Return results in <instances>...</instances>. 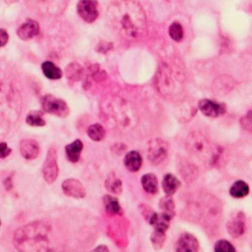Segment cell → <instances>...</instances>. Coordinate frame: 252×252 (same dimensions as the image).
I'll list each match as a JSON object with an SVG mask.
<instances>
[{
  "label": "cell",
  "instance_id": "cell-34",
  "mask_svg": "<svg viewBox=\"0 0 252 252\" xmlns=\"http://www.w3.org/2000/svg\"><path fill=\"white\" fill-rule=\"evenodd\" d=\"M0 225H1V223H0Z\"/></svg>",
  "mask_w": 252,
  "mask_h": 252
},
{
  "label": "cell",
  "instance_id": "cell-27",
  "mask_svg": "<svg viewBox=\"0 0 252 252\" xmlns=\"http://www.w3.org/2000/svg\"><path fill=\"white\" fill-rule=\"evenodd\" d=\"M169 34L175 41H181L184 37V29L179 22L173 23L169 28Z\"/></svg>",
  "mask_w": 252,
  "mask_h": 252
},
{
  "label": "cell",
  "instance_id": "cell-10",
  "mask_svg": "<svg viewBox=\"0 0 252 252\" xmlns=\"http://www.w3.org/2000/svg\"><path fill=\"white\" fill-rule=\"evenodd\" d=\"M199 241L194 235L190 233H184L178 240L176 250L179 252H196L199 250Z\"/></svg>",
  "mask_w": 252,
  "mask_h": 252
},
{
  "label": "cell",
  "instance_id": "cell-8",
  "mask_svg": "<svg viewBox=\"0 0 252 252\" xmlns=\"http://www.w3.org/2000/svg\"><path fill=\"white\" fill-rule=\"evenodd\" d=\"M175 216V212H165L163 211L162 213H156L151 211L150 216L148 218L150 224L156 229V230H160V231H165L169 229L171 225V221L173 217Z\"/></svg>",
  "mask_w": 252,
  "mask_h": 252
},
{
  "label": "cell",
  "instance_id": "cell-6",
  "mask_svg": "<svg viewBox=\"0 0 252 252\" xmlns=\"http://www.w3.org/2000/svg\"><path fill=\"white\" fill-rule=\"evenodd\" d=\"M43 176L47 183H54L59 176L58 166V156L56 149L52 148L49 150L46 160L43 166Z\"/></svg>",
  "mask_w": 252,
  "mask_h": 252
},
{
  "label": "cell",
  "instance_id": "cell-33",
  "mask_svg": "<svg viewBox=\"0 0 252 252\" xmlns=\"http://www.w3.org/2000/svg\"><path fill=\"white\" fill-rule=\"evenodd\" d=\"M11 153V150L8 148L5 142L0 143V158H4L7 156H9Z\"/></svg>",
  "mask_w": 252,
  "mask_h": 252
},
{
  "label": "cell",
  "instance_id": "cell-5",
  "mask_svg": "<svg viewBox=\"0 0 252 252\" xmlns=\"http://www.w3.org/2000/svg\"><path fill=\"white\" fill-rule=\"evenodd\" d=\"M167 151H169V145L164 140L159 138L153 139L149 145L148 158L153 164L158 165L165 159Z\"/></svg>",
  "mask_w": 252,
  "mask_h": 252
},
{
  "label": "cell",
  "instance_id": "cell-21",
  "mask_svg": "<svg viewBox=\"0 0 252 252\" xmlns=\"http://www.w3.org/2000/svg\"><path fill=\"white\" fill-rule=\"evenodd\" d=\"M41 70H43L44 75L51 80H59L63 76L62 70L50 61H46L41 64Z\"/></svg>",
  "mask_w": 252,
  "mask_h": 252
},
{
  "label": "cell",
  "instance_id": "cell-14",
  "mask_svg": "<svg viewBox=\"0 0 252 252\" xmlns=\"http://www.w3.org/2000/svg\"><path fill=\"white\" fill-rule=\"evenodd\" d=\"M125 167L131 173L138 172L142 165V158L139 153L132 151L125 156L124 158Z\"/></svg>",
  "mask_w": 252,
  "mask_h": 252
},
{
  "label": "cell",
  "instance_id": "cell-31",
  "mask_svg": "<svg viewBox=\"0 0 252 252\" xmlns=\"http://www.w3.org/2000/svg\"><path fill=\"white\" fill-rule=\"evenodd\" d=\"M240 123L242 127L247 130L248 132H251V110L240 119Z\"/></svg>",
  "mask_w": 252,
  "mask_h": 252
},
{
  "label": "cell",
  "instance_id": "cell-16",
  "mask_svg": "<svg viewBox=\"0 0 252 252\" xmlns=\"http://www.w3.org/2000/svg\"><path fill=\"white\" fill-rule=\"evenodd\" d=\"M69 0H40L46 11L50 14H60L66 9Z\"/></svg>",
  "mask_w": 252,
  "mask_h": 252
},
{
  "label": "cell",
  "instance_id": "cell-30",
  "mask_svg": "<svg viewBox=\"0 0 252 252\" xmlns=\"http://www.w3.org/2000/svg\"><path fill=\"white\" fill-rule=\"evenodd\" d=\"M164 240H165V232H164V231L155 229L154 233L152 234V242L156 246H162Z\"/></svg>",
  "mask_w": 252,
  "mask_h": 252
},
{
  "label": "cell",
  "instance_id": "cell-24",
  "mask_svg": "<svg viewBox=\"0 0 252 252\" xmlns=\"http://www.w3.org/2000/svg\"><path fill=\"white\" fill-rule=\"evenodd\" d=\"M65 74L67 78L72 81H80L84 76V69L77 63H72L66 68Z\"/></svg>",
  "mask_w": 252,
  "mask_h": 252
},
{
  "label": "cell",
  "instance_id": "cell-9",
  "mask_svg": "<svg viewBox=\"0 0 252 252\" xmlns=\"http://www.w3.org/2000/svg\"><path fill=\"white\" fill-rule=\"evenodd\" d=\"M63 192L67 196L73 197L76 199H82L86 196L85 187L81 182L75 179H68L62 184Z\"/></svg>",
  "mask_w": 252,
  "mask_h": 252
},
{
  "label": "cell",
  "instance_id": "cell-4",
  "mask_svg": "<svg viewBox=\"0 0 252 252\" xmlns=\"http://www.w3.org/2000/svg\"><path fill=\"white\" fill-rule=\"evenodd\" d=\"M77 11L84 22L92 24L99 16L98 1L97 0H80L77 4Z\"/></svg>",
  "mask_w": 252,
  "mask_h": 252
},
{
  "label": "cell",
  "instance_id": "cell-23",
  "mask_svg": "<svg viewBox=\"0 0 252 252\" xmlns=\"http://www.w3.org/2000/svg\"><path fill=\"white\" fill-rule=\"evenodd\" d=\"M105 187L107 190L113 194H120L122 192V182L119 180L114 173H111L105 181Z\"/></svg>",
  "mask_w": 252,
  "mask_h": 252
},
{
  "label": "cell",
  "instance_id": "cell-28",
  "mask_svg": "<svg viewBox=\"0 0 252 252\" xmlns=\"http://www.w3.org/2000/svg\"><path fill=\"white\" fill-rule=\"evenodd\" d=\"M159 208L165 212H175V203L172 196H166L159 201Z\"/></svg>",
  "mask_w": 252,
  "mask_h": 252
},
{
  "label": "cell",
  "instance_id": "cell-15",
  "mask_svg": "<svg viewBox=\"0 0 252 252\" xmlns=\"http://www.w3.org/2000/svg\"><path fill=\"white\" fill-rule=\"evenodd\" d=\"M181 187V182L173 174H166L162 180V189L166 196H173Z\"/></svg>",
  "mask_w": 252,
  "mask_h": 252
},
{
  "label": "cell",
  "instance_id": "cell-3",
  "mask_svg": "<svg viewBox=\"0 0 252 252\" xmlns=\"http://www.w3.org/2000/svg\"><path fill=\"white\" fill-rule=\"evenodd\" d=\"M41 107L47 113L54 114L59 117H66L69 115V107L67 103L54 95H45L41 98Z\"/></svg>",
  "mask_w": 252,
  "mask_h": 252
},
{
  "label": "cell",
  "instance_id": "cell-17",
  "mask_svg": "<svg viewBox=\"0 0 252 252\" xmlns=\"http://www.w3.org/2000/svg\"><path fill=\"white\" fill-rule=\"evenodd\" d=\"M82 151H83V142L80 139H76L74 142L66 145L65 148L67 158L71 162L79 161Z\"/></svg>",
  "mask_w": 252,
  "mask_h": 252
},
{
  "label": "cell",
  "instance_id": "cell-12",
  "mask_svg": "<svg viewBox=\"0 0 252 252\" xmlns=\"http://www.w3.org/2000/svg\"><path fill=\"white\" fill-rule=\"evenodd\" d=\"M20 153L27 159H34L39 155V145L32 139L23 140L20 142Z\"/></svg>",
  "mask_w": 252,
  "mask_h": 252
},
{
  "label": "cell",
  "instance_id": "cell-2",
  "mask_svg": "<svg viewBox=\"0 0 252 252\" xmlns=\"http://www.w3.org/2000/svg\"><path fill=\"white\" fill-rule=\"evenodd\" d=\"M188 151L194 156L203 158L209 165H217L221 159L222 150L218 146H213L201 133H191L187 138Z\"/></svg>",
  "mask_w": 252,
  "mask_h": 252
},
{
  "label": "cell",
  "instance_id": "cell-29",
  "mask_svg": "<svg viewBox=\"0 0 252 252\" xmlns=\"http://www.w3.org/2000/svg\"><path fill=\"white\" fill-rule=\"evenodd\" d=\"M216 252H235L234 246L227 240H219L215 244Z\"/></svg>",
  "mask_w": 252,
  "mask_h": 252
},
{
  "label": "cell",
  "instance_id": "cell-20",
  "mask_svg": "<svg viewBox=\"0 0 252 252\" xmlns=\"http://www.w3.org/2000/svg\"><path fill=\"white\" fill-rule=\"evenodd\" d=\"M229 193L235 199L245 198L249 194V186L244 181L238 180L231 186Z\"/></svg>",
  "mask_w": 252,
  "mask_h": 252
},
{
  "label": "cell",
  "instance_id": "cell-19",
  "mask_svg": "<svg viewBox=\"0 0 252 252\" xmlns=\"http://www.w3.org/2000/svg\"><path fill=\"white\" fill-rule=\"evenodd\" d=\"M104 207L106 212L109 215H121L122 214V209L120 207L119 201L117 198L112 197L110 195H105L103 198Z\"/></svg>",
  "mask_w": 252,
  "mask_h": 252
},
{
  "label": "cell",
  "instance_id": "cell-26",
  "mask_svg": "<svg viewBox=\"0 0 252 252\" xmlns=\"http://www.w3.org/2000/svg\"><path fill=\"white\" fill-rule=\"evenodd\" d=\"M27 123L31 126H35V127L46 125V121L43 119V113L39 111L31 112L27 117Z\"/></svg>",
  "mask_w": 252,
  "mask_h": 252
},
{
  "label": "cell",
  "instance_id": "cell-7",
  "mask_svg": "<svg viewBox=\"0 0 252 252\" xmlns=\"http://www.w3.org/2000/svg\"><path fill=\"white\" fill-rule=\"evenodd\" d=\"M199 110L207 117H218L226 113L227 107L224 103H219L211 99H202L198 103Z\"/></svg>",
  "mask_w": 252,
  "mask_h": 252
},
{
  "label": "cell",
  "instance_id": "cell-13",
  "mask_svg": "<svg viewBox=\"0 0 252 252\" xmlns=\"http://www.w3.org/2000/svg\"><path fill=\"white\" fill-rule=\"evenodd\" d=\"M243 214H239L238 216H236L233 220H230L227 223V230L229 234L234 237V238H238L240 237L244 232H245V222L244 219H242Z\"/></svg>",
  "mask_w": 252,
  "mask_h": 252
},
{
  "label": "cell",
  "instance_id": "cell-32",
  "mask_svg": "<svg viewBox=\"0 0 252 252\" xmlns=\"http://www.w3.org/2000/svg\"><path fill=\"white\" fill-rule=\"evenodd\" d=\"M8 39H9L8 32L3 29H0V47H4L8 43Z\"/></svg>",
  "mask_w": 252,
  "mask_h": 252
},
{
  "label": "cell",
  "instance_id": "cell-18",
  "mask_svg": "<svg viewBox=\"0 0 252 252\" xmlns=\"http://www.w3.org/2000/svg\"><path fill=\"white\" fill-rule=\"evenodd\" d=\"M143 190L151 195H156L158 191V181L156 175L146 174L141 178Z\"/></svg>",
  "mask_w": 252,
  "mask_h": 252
},
{
  "label": "cell",
  "instance_id": "cell-22",
  "mask_svg": "<svg viewBox=\"0 0 252 252\" xmlns=\"http://www.w3.org/2000/svg\"><path fill=\"white\" fill-rule=\"evenodd\" d=\"M180 172L182 177L189 183L195 181L199 174L197 167L190 162H186L180 169Z\"/></svg>",
  "mask_w": 252,
  "mask_h": 252
},
{
  "label": "cell",
  "instance_id": "cell-1",
  "mask_svg": "<svg viewBox=\"0 0 252 252\" xmlns=\"http://www.w3.org/2000/svg\"><path fill=\"white\" fill-rule=\"evenodd\" d=\"M108 16L112 26L129 38H137L145 32V13L134 0H116L109 7Z\"/></svg>",
  "mask_w": 252,
  "mask_h": 252
},
{
  "label": "cell",
  "instance_id": "cell-25",
  "mask_svg": "<svg viewBox=\"0 0 252 252\" xmlns=\"http://www.w3.org/2000/svg\"><path fill=\"white\" fill-rule=\"evenodd\" d=\"M106 134L104 127L101 124H92L88 128V135L94 141H101Z\"/></svg>",
  "mask_w": 252,
  "mask_h": 252
},
{
  "label": "cell",
  "instance_id": "cell-11",
  "mask_svg": "<svg viewBox=\"0 0 252 252\" xmlns=\"http://www.w3.org/2000/svg\"><path fill=\"white\" fill-rule=\"evenodd\" d=\"M39 33V26L33 19L29 18L25 24L20 26L17 30V35L24 40L31 39Z\"/></svg>",
  "mask_w": 252,
  "mask_h": 252
}]
</instances>
